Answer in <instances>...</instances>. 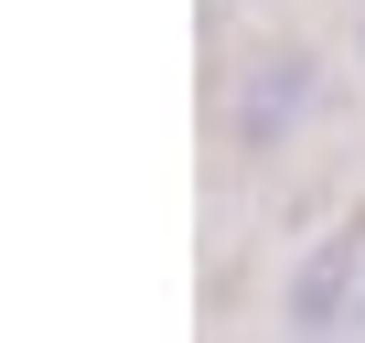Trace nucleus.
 <instances>
[{
	"instance_id": "1",
	"label": "nucleus",
	"mask_w": 365,
	"mask_h": 343,
	"mask_svg": "<svg viewBox=\"0 0 365 343\" xmlns=\"http://www.w3.org/2000/svg\"><path fill=\"white\" fill-rule=\"evenodd\" d=\"M354 300H365V204H344V215L290 258V279H279V322H290V343H322L333 322H354Z\"/></svg>"
},
{
	"instance_id": "2",
	"label": "nucleus",
	"mask_w": 365,
	"mask_h": 343,
	"mask_svg": "<svg viewBox=\"0 0 365 343\" xmlns=\"http://www.w3.org/2000/svg\"><path fill=\"white\" fill-rule=\"evenodd\" d=\"M312 97H322V65H312L301 43H269V54H247V65H237V97H226V129H237V150H290V129L312 118Z\"/></svg>"
},
{
	"instance_id": "3",
	"label": "nucleus",
	"mask_w": 365,
	"mask_h": 343,
	"mask_svg": "<svg viewBox=\"0 0 365 343\" xmlns=\"http://www.w3.org/2000/svg\"><path fill=\"white\" fill-rule=\"evenodd\" d=\"M354 332H365V300H354Z\"/></svg>"
},
{
	"instance_id": "4",
	"label": "nucleus",
	"mask_w": 365,
	"mask_h": 343,
	"mask_svg": "<svg viewBox=\"0 0 365 343\" xmlns=\"http://www.w3.org/2000/svg\"><path fill=\"white\" fill-rule=\"evenodd\" d=\"M354 43H365V22H354Z\"/></svg>"
}]
</instances>
